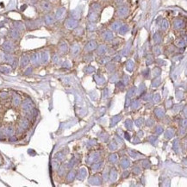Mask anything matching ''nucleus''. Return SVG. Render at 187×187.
<instances>
[{"label":"nucleus","instance_id":"f257e3e1","mask_svg":"<svg viewBox=\"0 0 187 187\" xmlns=\"http://www.w3.org/2000/svg\"><path fill=\"white\" fill-rule=\"evenodd\" d=\"M51 3H49V2H47V1H43L42 3V8L45 11H48L51 10Z\"/></svg>","mask_w":187,"mask_h":187},{"label":"nucleus","instance_id":"f03ea898","mask_svg":"<svg viewBox=\"0 0 187 187\" xmlns=\"http://www.w3.org/2000/svg\"><path fill=\"white\" fill-rule=\"evenodd\" d=\"M29 62V59L28 56H23V57L22 58V61H21V65L22 66H26V65H28Z\"/></svg>","mask_w":187,"mask_h":187},{"label":"nucleus","instance_id":"7ed1b4c3","mask_svg":"<svg viewBox=\"0 0 187 187\" xmlns=\"http://www.w3.org/2000/svg\"><path fill=\"white\" fill-rule=\"evenodd\" d=\"M10 35L12 38L17 39L18 36H19V34H18V31L16 30V29H13V30H11V32H10Z\"/></svg>","mask_w":187,"mask_h":187},{"label":"nucleus","instance_id":"20e7f679","mask_svg":"<svg viewBox=\"0 0 187 187\" xmlns=\"http://www.w3.org/2000/svg\"><path fill=\"white\" fill-rule=\"evenodd\" d=\"M3 48H4L5 50L10 51V50L12 49V46H11V44L10 43V42H5L4 45H3Z\"/></svg>","mask_w":187,"mask_h":187},{"label":"nucleus","instance_id":"39448f33","mask_svg":"<svg viewBox=\"0 0 187 187\" xmlns=\"http://www.w3.org/2000/svg\"><path fill=\"white\" fill-rule=\"evenodd\" d=\"M21 125L22 128H27L28 127H29V123H28L27 120H22V122H21Z\"/></svg>","mask_w":187,"mask_h":187},{"label":"nucleus","instance_id":"423d86ee","mask_svg":"<svg viewBox=\"0 0 187 187\" xmlns=\"http://www.w3.org/2000/svg\"><path fill=\"white\" fill-rule=\"evenodd\" d=\"M54 22V20H53V18H52V16H46V22L47 23H52V22Z\"/></svg>","mask_w":187,"mask_h":187},{"label":"nucleus","instance_id":"0eeeda50","mask_svg":"<svg viewBox=\"0 0 187 187\" xmlns=\"http://www.w3.org/2000/svg\"><path fill=\"white\" fill-rule=\"evenodd\" d=\"M13 132H14V129H13V128H11V127H9V128H6V133L8 134H10V135H11V134H13Z\"/></svg>","mask_w":187,"mask_h":187},{"label":"nucleus","instance_id":"6e6552de","mask_svg":"<svg viewBox=\"0 0 187 187\" xmlns=\"http://www.w3.org/2000/svg\"><path fill=\"white\" fill-rule=\"evenodd\" d=\"M42 61H47V60H48V55H47L46 53L42 54Z\"/></svg>","mask_w":187,"mask_h":187}]
</instances>
